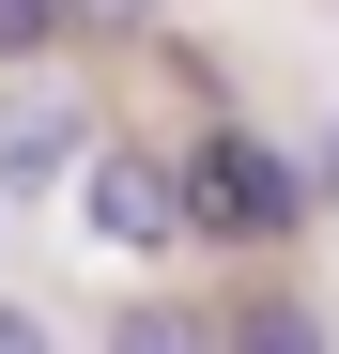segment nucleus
<instances>
[{
    "label": "nucleus",
    "mask_w": 339,
    "mask_h": 354,
    "mask_svg": "<svg viewBox=\"0 0 339 354\" xmlns=\"http://www.w3.org/2000/svg\"><path fill=\"white\" fill-rule=\"evenodd\" d=\"M185 216L216 231V247H277V231L309 216V169L277 139H247V124H201L185 139Z\"/></svg>",
    "instance_id": "1"
},
{
    "label": "nucleus",
    "mask_w": 339,
    "mask_h": 354,
    "mask_svg": "<svg viewBox=\"0 0 339 354\" xmlns=\"http://www.w3.org/2000/svg\"><path fill=\"white\" fill-rule=\"evenodd\" d=\"M77 201H93V231H108V247H124V262H154V247H185V154H154V139H93L77 154Z\"/></svg>",
    "instance_id": "2"
},
{
    "label": "nucleus",
    "mask_w": 339,
    "mask_h": 354,
    "mask_svg": "<svg viewBox=\"0 0 339 354\" xmlns=\"http://www.w3.org/2000/svg\"><path fill=\"white\" fill-rule=\"evenodd\" d=\"M77 154H93V108L77 93H16V108H0V201H46Z\"/></svg>",
    "instance_id": "3"
},
{
    "label": "nucleus",
    "mask_w": 339,
    "mask_h": 354,
    "mask_svg": "<svg viewBox=\"0 0 339 354\" xmlns=\"http://www.w3.org/2000/svg\"><path fill=\"white\" fill-rule=\"evenodd\" d=\"M46 31H77V0H0V62H31Z\"/></svg>",
    "instance_id": "4"
},
{
    "label": "nucleus",
    "mask_w": 339,
    "mask_h": 354,
    "mask_svg": "<svg viewBox=\"0 0 339 354\" xmlns=\"http://www.w3.org/2000/svg\"><path fill=\"white\" fill-rule=\"evenodd\" d=\"M77 31H154V0H77Z\"/></svg>",
    "instance_id": "5"
},
{
    "label": "nucleus",
    "mask_w": 339,
    "mask_h": 354,
    "mask_svg": "<svg viewBox=\"0 0 339 354\" xmlns=\"http://www.w3.org/2000/svg\"><path fill=\"white\" fill-rule=\"evenodd\" d=\"M324 185H339V139H324Z\"/></svg>",
    "instance_id": "6"
}]
</instances>
